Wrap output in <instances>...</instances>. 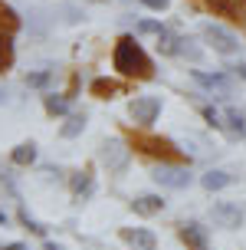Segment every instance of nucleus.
Listing matches in <instances>:
<instances>
[{
	"instance_id": "21",
	"label": "nucleus",
	"mask_w": 246,
	"mask_h": 250,
	"mask_svg": "<svg viewBox=\"0 0 246 250\" xmlns=\"http://www.w3.org/2000/svg\"><path fill=\"white\" fill-rule=\"evenodd\" d=\"M197 3H204V7L213 10L217 17H230V7H233V0H197Z\"/></svg>"
},
{
	"instance_id": "10",
	"label": "nucleus",
	"mask_w": 246,
	"mask_h": 250,
	"mask_svg": "<svg viewBox=\"0 0 246 250\" xmlns=\"http://www.w3.org/2000/svg\"><path fill=\"white\" fill-rule=\"evenodd\" d=\"M154 181L164 188H187L190 185V175L187 171H177V168H161L158 175H154Z\"/></svg>"
},
{
	"instance_id": "20",
	"label": "nucleus",
	"mask_w": 246,
	"mask_h": 250,
	"mask_svg": "<svg viewBox=\"0 0 246 250\" xmlns=\"http://www.w3.org/2000/svg\"><path fill=\"white\" fill-rule=\"evenodd\" d=\"M82 128H86V115H73L69 122L62 125V138H76Z\"/></svg>"
},
{
	"instance_id": "28",
	"label": "nucleus",
	"mask_w": 246,
	"mask_h": 250,
	"mask_svg": "<svg viewBox=\"0 0 246 250\" xmlns=\"http://www.w3.org/2000/svg\"><path fill=\"white\" fill-rule=\"evenodd\" d=\"M0 250H30L26 244H7V247H0Z\"/></svg>"
},
{
	"instance_id": "30",
	"label": "nucleus",
	"mask_w": 246,
	"mask_h": 250,
	"mask_svg": "<svg viewBox=\"0 0 246 250\" xmlns=\"http://www.w3.org/2000/svg\"><path fill=\"white\" fill-rule=\"evenodd\" d=\"M0 102H3V92H0Z\"/></svg>"
},
{
	"instance_id": "13",
	"label": "nucleus",
	"mask_w": 246,
	"mask_h": 250,
	"mask_svg": "<svg viewBox=\"0 0 246 250\" xmlns=\"http://www.w3.org/2000/svg\"><path fill=\"white\" fill-rule=\"evenodd\" d=\"M194 79L200 83V86H207V89H217L220 96H227L230 92V83L223 79V76H207V73H194Z\"/></svg>"
},
{
	"instance_id": "11",
	"label": "nucleus",
	"mask_w": 246,
	"mask_h": 250,
	"mask_svg": "<svg viewBox=\"0 0 246 250\" xmlns=\"http://www.w3.org/2000/svg\"><path fill=\"white\" fill-rule=\"evenodd\" d=\"M125 86H118V83H112V79H95L92 83V96L95 99H115V96H122Z\"/></svg>"
},
{
	"instance_id": "12",
	"label": "nucleus",
	"mask_w": 246,
	"mask_h": 250,
	"mask_svg": "<svg viewBox=\"0 0 246 250\" xmlns=\"http://www.w3.org/2000/svg\"><path fill=\"white\" fill-rule=\"evenodd\" d=\"M230 181H233V178L227 175V171H207V175L200 178V185L207 188V191H223Z\"/></svg>"
},
{
	"instance_id": "8",
	"label": "nucleus",
	"mask_w": 246,
	"mask_h": 250,
	"mask_svg": "<svg viewBox=\"0 0 246 250\" xmlns=\"http://www.w3.org/2000/svg\"><path fill=\"white\" fill-rule=\"evenodd\" d=\"M132 211L141 214V217H151V214L164 211V198H158V194H141V198L132 201Z\"/></svg>"
},
{
	"instance_id": "25",
	"label": "nucleus",
	"mask_w": 246,
	"mask_h": 250,
	"mask_svg": "<svg viewBox=\"0 0 246 250\" xmlns=\"http://www.w3.org/2000/svg\"><path fill=\"white\" fill-rule=\"evenodd\" d=\"M141 3H145V7H151V10H168V3H171V0H141Z\"/></svg>"
},
{
	"instance_id": "17",
	"label": "nucleus",
	"mask_w": 246,
	"mask_h": 250,
	"mask_svg": "<svg viewBox=\"0 0 246 250\" xmlns=\"http://www.w3.org/2000/svg\"><path fill=\"white\" fill-rule=\"evenodd\" d=\"M46 112L49 115H66L69 112V99H66V96H46Z\"/></svg>"
},
{
	"instance_id": "1",
	"label": "nucleus",
	"mask_w": 246,
	"mask_h": 250,
	"mask_svg": "<svg viewBox=\"0 0 246 250\" xmlns=\"http://www.w3.org/2000/svg\"><path fill=\"white\" fill-rule=\"evenodd\" d=\"M112 62H115V69L128 79H151L154 69H151V60H148V53L141 50V43L135 37H122L115 43V53H112Z\"/></svg>"
},
{
	"instance_id": "23",
	"label": "nucleus",
	"mask_w": 246,
	"mask_h": 250,
	"mask_svg": "<svg viewBox=\"0 0 246 250\" xmlns=\"http://www.w3.org/2000/svg\"><path fill=\"white\" fill-rule=\"evenodd\" d=\"M164 26L154 23V20H145V23H138V33H161Z\"/></svg>"
},
{
	"instance_id": "18",
	"label": "nucleus",
	"mask_w": 246,
	"mask_h": 250,
	"mask_svg": "<svg viewBox=\"0 0 246 250\" xmlns=\"http://www.w3.org/2000/svg\"><path fill=\"white\" fill-rule=\"evenodd\" d=\"M13 62V43L10 37H0V73H7Z\"/></svg>"
},
{
	"instance_id": "24",
	"label": "nucleus",
	"mask_w": 246,
	"mask_h": 250,
	"mask_svg": "<svg viewBox=\"0 0 246 250\" xmlns=\"http://www.w3.org/2000/svg\"><path fill=\"white\" fill-rule=\"evenodd\" d=\"M20 217H23V224L30 227V230H33V234H43V230H46V227H43V224H37V221H30V214H26V211L20 214Z\"/></svg>"
},
{
	"instance_id": "6",
	"label": "nucleus",
	"mask_w": 246,
	"mask_h": 250,
	"mask_svg": "<svg viewBox=\"0 0 246 250\" xmlns=\"http://www.w3.org/2000/svg\"><path fill=\"white\" fill-rule=\"evenodd\" d=\"M213 221L220 227H230V230H233V227L243 224V211H240L236 204H230V201H217V204H213Z\"/></svg>"
},
{
	"instance_id": "14",
	"label": "nucleus",
	"mask_w": 246,
	"mask_h": 250,
	"mask_svg": "<svg viewBox=\"0 0 246 250\" xmlns=\"http://www.w3.org/2000/svg\"><path fill=\"white\" fill-rule=\"evenodd\" d=\"M17 30H20V17L3 7V10H0V37H13Z\"/></svg>"
},
{
	"instance_id": "16",
	"label": "nucleus",
	"mask_w": 246,
	"mask_h": 250,
	"mask_svg": "<svg viewBox=\"0 0 246 250\" xmlns=\"http://www.w3.org/2000/svg\"><path fill=\"white\" fill-rule=\"evenodd\" d=\"M13 162H17V165H33V162H37V145H33V142L17 145V148H13Z\"/></svg>"
},
{
	"instance_id": "3",
	"label": "nucleus",
	"mask_w": 246,
	"mask_h": 250,
	"mask_svg": "<svg viewBox=\"0 0 246 250\" xmlns=\"http://www.w3.org/2000/svg\"><path fill=\"white\" fill-rule=\"evenodd\" d=\"M128 112H132V119L138 125H151L161 115V99L158 96H135L132 105H128Z\"/></svg>"
},
{
	"instance_id": "19",
	"label": "nucleus",
	"mask_w": 246,
	"mask_h": 250,
	"mask_svg": "<svg viewBox=\"0 0 246 250\" xmlns=\"http://www.w3.org/2000/svg\"><path fill=\"white\" fill-rule=\"evenodd\" d=\"M177 43H181V40H177V37H171L168 30H161V33H158V50L164 53V56H171V53H177Z\"/></svg>"
},
{
	"instance_id": "4",
	"label": "nucleus",
	"mask_w": 246,
	"mask_h": 250,
	"mask_svg": "<svg viewBox=\"0 0 246 250\" xmlns=\"http://www.w3.org/2000/svg\"><path fill=\"white\" fill-rule=\"evenodd\" d=\"M204 37H207V43L217 53H223V56L236 53V46H240V40H236L230 30H223L220 23H204Z\"/></svg>"
},
{
	"instance_id": "7",
	"label": "nucleus",
	"mask_w": 246,
	"mask_h": 250,
	"mask_svg": "<svg viewBox=\"0 0 246 250\" xmlns=\"http://www.w3.org/2000/svg\"><path fill=\"white\" fill-rule=\"evenodd\" d=\"M102 162L109 165V168H115V171H122L125 165H128V148H122L118 142H105L102 145Z\"/></svg>"
},
{
	"instance_id": "9",
	"label": "nucleus",
	"mask_w": 246,
	"mask_h": 250,
	"mask_svg": "<svg viewBox=\"0 0 246 250\" xmlns=\"http://www.w3.org/2000/svg\"><path fill=\"white\" fill-rule=\"evenodd\" d=\"M181 240L194 250H207V230L200 224H181Z\"/></svg>"
},
{
	"instance_id": "26",
	"label": "nucleus",
	"mask_w": 246,
	"mask_h": 250,
	"mask_svg": "<svg viewBox=\"0 0 246 250\" xmlns=\"http://www.w3.org/2000/svg\"><path fill=\"white\" fill-rule=\"evenodd\" d=\"M49 83V73H33L30 76V86H46Z\"/></svg>"
},
{
	"instance_id": "29",
	"label": "nucleus",
	"mask_w": 246,
	"mask_h": 250,
	"mask_svg": "<svg viewBox=\"0 0 246 250\" xmlns=\"http://www.w3.org/2000/svg\"><path fill=\"white\" fill-rule=\"evenodd\" d=\"M43 250H62V247H56V244H49V240H46V247H43Z\"/></svg>"
},
{
	"instance_id": "27",
	"label": "nucleus",
	"mask_w": 246,
	"mask_h": 250,
	"mask_svg": "<svg viewBox=\"0 0 246 250\" xmlns=\"http://www.w3.org/2000/svg\"><path fill=\"white\" fill-rule=\"evenodd\" d=\"M227 119H230V125H233V128H243V119H240L236 112H227Z\"/></svg>"
},
{
	"instance_id": "15",
	"label": "nucleus",
	"mask_w": 246,
	"mask_h": 250,
	"mask_svg": "<svg viewBox=\"0 0 246 250\" xmlns=\"http://www.w3.org/2000/svg\"><path fill=\"white\" fill-rule=\"evenodd\" d=\"M73 194L76 198H89V194H92V175H89V171H79V175L73 178Z\"/></svg>"
},
{
	"instance_id": "5",
	"label": "nucleus",
	"mask_w": 246,
	"mask_h": 250,
	"mask_svg": "<svg viewBox=\"0 0 246 250\" xmlns=\"http://www.w3.org/2000/svg\"><path fill=\"white\" fill-rule=\"evenodd\" d=\"M122 240L135 250H158V237L148 227H122Z\"/></svg>"
},
{
	"instance_id": "22",
	"label": "nucleus",
	"mask_w": 246,
	"mask_h": 250,
	"mask_svg": "<svg viewBox=\"0 0 246 250\" xmlns=\"http://www.w3.org/2000/svg\"><path fill=\"white\" fill-rule=\"evenodd\" d=\"M230 17H233V23H240L246 30V0H233V7H230Z\"/></svg>"
},
{
	"instance_id": "2",
	"label": "nucleus",
	"mask_w": 246,
	"mask_h": 250,
	"mask_svg": "<svg viewBox=\"0 0 246 250\" xmlns=\"http://www.w3.org/2000/svg\"><path fill=\"white\" fill-rule=\"evenodd\" d=\"M128 138H132V145H135L138 151H145V155H151V158H161V162H168V165L184 162V155L174 148V142H168V138L148 135V132H128Z\"/></svg>"
}]
</instances>
